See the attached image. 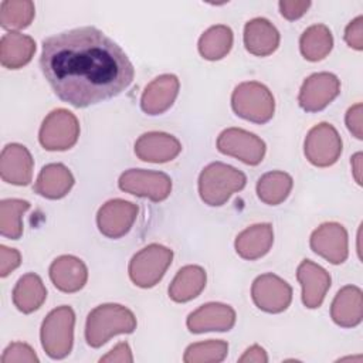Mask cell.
<instances>
[{
	"label": "cell",
	"mask_w": 363,
	"mask_h": 363,
	"mask_svg": "<svg viewBox=\"0 0 363 363\" xmlns=\"http://www.w3.org/2000/svg\"><path fill=\"white\" fill-rule=\"evenodd\" d=\"M40 67L54 94L85 108L111 99L133 81L126 52L96 27H78L43 41Z\"/></svg>",
	"instance_id": "1"
},
{
	"label": "cell",
	"mask_w": 363,
	"mask_h": 363,
	"mask_svg": "<svg viewBox=\"0 0 363 363\" xmlns=\"http://www.w3.org/2000/svg\"><path fill=\"white\" fill-rule=\"evenodd\" d=\"M136 329L133 312L119 303H104L88 313L85 339L91 347H101L111 337Z\"/></svg>",
	"instance_id": "2"
},
{
	"label": "cell",
	"mask_w": 363,
	"mask_h": 363,
	"mask_svg": "<svg viewBox=\"0 0 363 363\" xmlns=\"http://www.w3.org/2000/svg\"><path fill=\"white\" fill-rule=\"evenodd\" d=\"M247 183L245 174L221 162H214L206 166L199 176V194L201 200L213 207L227 203L237 191L242 190Z\"/></svg>",
	"instance_id": "3"
},
{
	"label": "cell",
	"mask_w": 363,
	"mask_h": 363,
	"mask_svg": "<svg viewBox=\"0 0 363 363\" xmlns=\"http://www.w3.org/2000/svg\"><path fill=\"white\" fill-rule=\"evenodd\" d=\"M75 313L71 306L62 305L52 309L41 325V346L51 359H64L74 343Z\"/></svg>",
	"instance_id": "4"
},
{
	"label": "cell",
	"mask_w": 363,
	"mask_h": 363,
	"mask_svg": "<svg viewBox=\"0 0 363 363\" xmlns=\"http://www.w3.org/2000/svg\"><path fill=\"white\" fill-rule=\"evenodd\" d=\"M233 111L242 119L254 123H267L275 111L272 92L261 82H241L231 95Z\"/></svg>",
	"instance_id": "5"
},
{
	"label": "cell",
	"mask_w": 363,
	"mask_h": 363,
	"mask_svg": "<svg viewBox=\"0 0 363 363\" xmlns=\"http://www.w3.org/2000/svg\"><path fill=\"white\" fill-rule=\"evenodd\" d=\"M173 251L162 244H149L138 251L129 262V277L140 288L155 286L166 274Z\"/></svg>",
	"instance_id": "6"
},
{
	"label": "cell",
	"mask_w": 363,
	"mask_h": 363,
	"mask_svg": "<svg viewBox=\"0 0 363 363\" xmlns=\"http://www.w3.org/2000/svg\"><path fill=\"white\" fill-rule=\"evenodd\" d=\"M79 136V123L77 116L62 108L51 111L41 123L38 139L47 150L71 149Z\"/></svg>",
	"instance_id": "7"
},
{
	"label": "cell",
	"mask_w": 363,
	"mask_h": 363,
	"mask_svg": "<svg viewBox=\"0 0 363 363\" xmlns=\"http://www.w3.org/2000/svg\"><path fill=\"white\" fill-rule=\"evenodd\" d=\"M118 186L125 193L152 201H163L172 191V179L163 172L129 169L121 174Z\"/></svg>",
	"instance_id": "8"
},
{
	"label": "cell",
	"mask_w": 363,
	"mask_h": 363,
	"mask_svg": "<svg viewBox=\"0 0 363 363\" xmlns=\"http://www.w3.org/2000/svg\"><path fill=\"white\" fill-rule=\"evenodd\" d=\"M306 159L316 167H328L337 162L342 155V139L330 123L322 122L313 126L303 145Z\"/></svg>",
	"instance_id": "9"
},
{
	"label": "cell",
	"mask_w": 363,
	"mask_h": 363,
	"mask_svg": "<svg viewBox=\"0 0 363 363\" xmlns=\"http://www.w3.org/2000/svg\"><path fill=\"white\" fill-rule=\"evenodd\" d=\"M217 149L223 155L237 157L250 166L259 164L267 150L261 138L240 128H228L223 130L217 138Z\"/></svg>",
	"instance_id": "10"
},
{
	"label": "cell",
	"mask_w": 363,
	"mask_h": 363,
	"mask_svg": "<svg viewBox=\"0 0 363 363\" xmlns=\"http://www.w3.org/2000/svg\"><path fill=\"white\" fill-rule=\"evenodd\" d=\"M251 296L258 309L268 313H279L289 306L292 288L278 275L262 274L254 279Z\"/></svg>",
	"instance_id": "11"
},
{
	"label": "cell",
	"mask_w": 363,
	"mask_h": 363,
	"mask_svg": "<svg viewBox=\"0 0 363 363\" xmlns=\"http://www.w3.org/2000/svg\"><path fill=\"white\" fill-rule=\"evenodd\" d=\"M340 92V81L330 72H316L308 77L299 91L298 102L306 112L325 109Z\"/></svg>",
	"instance_id": "12"
},
{
	"label": "cell",
	"mask_w": 363,
	"mask_h": 363,
	"mask_svg": "<svg viewBox=\"0 0 363 363\" xmlns=\"http://www.w3.org/2000/svg\"><path fill=\"white\" fill-rule=\"evenodd\" d=\"M138 211V206L130 201L122 199L109 200L98 210V230L108 238H121L130 231Z\"/></svg>",
	"instance_id": "13"
},
{
	"label": "cell",
	"mask_w": 363,
	"mask_h": 363,
	"mask_svg": "<svg viewBox=\"0 0 363 363\" xmlns=\"http://www.w3.org/2000/svg\"><path fill=\"white\" fill-rule=\"evenodd\" d=\"M311 248L330 264H342L349 254L347 231L339 223H323L311 235Z\"/></svg>",
	"instance_id": "14"
},
{
	"label": "cell",
	"mask_w": 363,
	"mask_h": 363,
	"mask_svg": "<svg viewBox=\"0 0 363 363\" xmlns=\"http://www.w3.org/2000/svg\"><path fill=\"white\" fill-rule=\"evenodd\" d=\"M235 323V311L225 303L210 302L193 311L186 320L191 333L225 332Z\"/></svg>",
	"instance_id": "15"
},
{
	"label": "cell",
	"mask_w": 363,
	"mask_h": 363,
	"mask_svg": "<svg viewBox=\"0 0 363 363\" xmlns=\"http://www.w3.org/2000/svg\"><path fill=\"white\" fill-rule=\"evenodd\" d=\"M34 162L28 149L20 143H9L0 156V174L6 183L27 186L33 177Z\"/></svg>",
	"instance_id": "16"
},
{
	"label": "cell",
	"mask_w": 363,
	"mask_h": 363,
	"mask_svg": "<svg viewBox=\"0 0 363 363\" xmlns=\"http://www.w3.org/2000/svg\"><path fill=\"white\" fill-rule=\"evenodd\" d=\"M182 152L177 138L164 132H147L135 142V155L149 163H166Z\"/></svg>",
	"instance_id": "17"
},
{
	"label": "cell",
	"mask_w": 363,
	"mask_h": 363,
	"mask_svg": "<svg viewBox=\"0 0 363 363\" xmlns=\"http://www.w3.org/2000/svg\"><path fill=\"white\" fill-rule=\"evenodd\" d=\"M180 82L173 74H163L155 78L145 88L140 96V108L147 115H160L166 112L179 95Z\"/></svg>",
	"instance_id": "18"
},
{
	"label": "cell",
	"mask_w": 363,
	"mask_h": 363,
	"mask_svg": "<svg viewBox=\"0 0 363 363\" xmlns=\"http://www.w3.org/2000/svg\"><path fill=\"white\" fill-rule=\"evenodd\" d=\"M296 278L302 286L303 305L309 309L319 308L330 288L329 272L320 265L309 259H303L296 269Z\"/></svg>",
	"instance_id": "19"
},
{
	"label": "cell",
	"mask_w": 363,
	"mask_h": 363,
	"mask_svg": "<svg viewBox=\"0 0 363 363\" xmlns=\"http://www.w3.org/2000/svg\"><path fill=\"white\" fill-rule=\"evenodd\" d=\"M50 278L57 289L72 294L84 288L88 279L86 265L74 255H61L50 265Z\"/></svg>",
	"instance_id": "20"
},
{
	"label": "cell",
	"mask_w": 363,
	"mask_h": 363,
	"mask_svg": "<svg viewBox=\"0 0 363 363\" xmlns=\"http://www.w3.org/2000/svg\"><path fill=\"white\" fill-rule=\"evenodd\" d=\"M333 322L342 328H354L363 319L362 289L354 285L343 286L335 296L330 306Z\"/></svg>",
	"instance_id": "21"
},
{
	"label": "cell",
	"mask_w": 363,
	"mask_h": 363,
	"mask_svg": "<svg viewBox=\"0 0 363 363\" xmlns=\"http://www.w3.org/2000/svg\"><path fill=\"white\" fill-rule=\"evenodd\" d=\"M244 45L250 54L267 57L278 48L279 33L269 20L252 18L244 27Z\"/></svg>",
	"instance_id": "22"
},
{
	"label": "cell",
	"mask_w": 363,
	"mask_h": 363,
	"mask_svg": "<svg viewBox=\"0 0 363 363\" xmlns=\"http://www.w3.org/2000/svg\"><path fill=\"white\" fill-rule=\"evenodd\" d=\"M274 230L269 223L254 224L241 231L235 238L237 254L248 261L264 257L272 247Z\"/></svg>",
	"instance_id": "23"
},
{
	"label": "cell",
	"mask_w": 363,
	"mask_h": 363,
	"mask_svg": "<svg viewBox=\"0 0 363 363\" xmlns=\"http://www.w3.org/2000/svg\"><path fill=\"white\" fill-rule=\"evenodd\" d=\"M74 186V176L61 163H50L37 176L34 191L45 199L57 200L65 197Z\"/></svg>",
	"instance_id": "24"
},
{
	"label": "cell",
	"mask_w": 363,
	"mask_h": 363,
	"mask_svg": "<svg viewBox=\"0 0 363 363\" xmlns=\"http://www.w3.org/2000/svg\"><path fill=\"white\" fill-rule=\"evenodd\" d=\"M35 52V41L18 31H10L0 40V62L9 69L27 65Z\"/></svg>",
	"instance_id": "25"
},
{
	"label": "cell",
	"mask_w": 363,
	"mask_h": 363,
	"mask_svg": "<svg viewBox=\"0 0 363 363\" xmlns=\"http://www.w3.org/2000/svg\"><path fill=\"white\" fill-rule=\"evenodd\" d=\"M206 271L199 265L180 268L169 286V296L174 302H189L199 296L206 286Z\"/></svg>",
	"instance_id": "26"
},
{
	"label": "cell",
	"mask_w": 363,
	"mask_h": 363,
	"mask_svg": "<svg viewBox=\"0 0 363 363\" xmlns=\"http://www.w3.org/2000/svg\"><path fill=\"white\" fill-rule=\"evenodd\" d=\"M45 298L47 289L43 279L34 272L23 275L13 289V303L23 313L37 311L44 303Z\"/></svg>",
	"instance_id": "27"
},
{
	"label": "cell",
	"mask_w": 363,
	"mask_h": 363,
	"mask_svg": "<svg viewBox=\"0 0 363 363\" xmlns=\"http://www.w3.org/2000/svg\"><path fill=\"white\" fill-rule=\"evenodd\" d=\"M294 186L292 177L281 170H272L262 174L257 183L258 199L269 206L281 204L286 200Z\"/></svg>",
	"instance_id": "28"
},
{
	"label": "cell",
	"mask_w": 363,
	"mask_h": 363,
	"mask_svg": "<svg viewBox=\"0 0 363 363\" xmlns=\"http://www.w3.org/2000/svg\"><path fill=\"white\" fill-rule=\"evenodd\" d=\"M332 47L333 37L325 24H313L308 27L299 38V48L303 58L312 62L323 60L332 51Z\"/></svg>",
	"instance_id": "29"
},
{
	"label": "cell",
	"mask_w": 363,
	"mask_h": 363,
	"mask_svg": "<svg viewBox=\"0 0 363 363\" xmlns=\"http://www.w3.org/2000/svg\"><path fill=\"white\" fill-rule=\"evenodd\" d=\"M233 47V31L230 27L218 24L206 30L199 40V52L208 61L224 58Z\"/></svg>",
	"instance_id": "30"
},
{
	"label": "cell",
	"mask_w": 363,
	"mask_h": 363,
	"mask_svg": "<svg viewBox=\"0 0 363 363\" xmlns=\"http://www.w3.org/2000/svg\"><path fill=\"white\" fill-rule=\"evenodd\" d=\"M30 203L21 199H6L0 203V234L10 240H18L23 234V214Z\"/></svg>",
	"instance_id": "31"
},
{
	"label": "cell",
	"mask_w": 363,
	"mask_h": 363,
	"mask_svg": "<svg viewBox=\"0 0 363 363\" xmlns=\"http://www.w3.org/2000/svg\"><path fill=\"white\" fill-rule=\"evenodd\" d=\"M35 14L30 0H4L0 4V24L6 30H21L31 24Z\"/></svg>",
	"instance_id": "32"
},
{
	"label": "cell",
	"mask_w": 363,
	"mask_h": 363,
	"mask_svg": "<svg viewBox=\"0 0 363 363\" xmlns=\"http://www.w3.org/2000/svg\"><path fill=\"white\" fill-rule=\"evenodd\" d=\"M228 343L224 340H207L190 345L183 356L186 363H218L225 359Z\"/></svg>",
	"instance_id": "33"
},
{
	"label": "cell",
	"mask_w": 363,
	"mask_h": 363,
	"mask_svg": "<svg viewBox=\"0 0 363 363\" xmlns=\"http://www.w3.org/2000/svg\"><path fill=\"white\" fill-rule=\"evenodd\" d=\"M38 363V357L34 350L21 342L9 345L1 356V363Z\"/></svg>",
	"instance_id": "34"
},
{
	"label": "cell",
	"mask_w": 363,
	"mask_h": 363,
	"mask_svg": "<svg viewBox=\"0 0 363 363\" xmlns=\"http://www.w3.org/2000/svg\"><path fill=\"white\" fill-rule=\"evenodd\" d=\"M278 6L282 17L292 21V20L301 18L308 11V9L311 7V1L309 0H282L279 1Z\"/></svg>",
	"instance_id": "35"
},
{
	"label": "cell",
	"mask_w": 363,
	"mask_h": 363,
	"mask_svg": "<svg viewBox=\"0 0 363 363\" xmlns=\"http://www.w3.org/2000/svg\"><path fill=\"white\" fill-rule=\"evenodd\" d=\"M345 41L349 47L357 51L363 50V16H357L347 24L345 30Z\"/></svg>",
	"instance_id": "36"
},
{
	"label": "cell",
	"mask_w": 363,
	"mask_h": 363,
	"mask_svg": "<svg viewBox=\"0 0 363 363\" xmlns=\"http://www.w3.org/2000/svg\"><path fill=\"white\" fill-rule=\"evenodd\" d=\"M21 264V255L16 248L0 245V277H7Z\"/></svg>",
	"instance_id": "37"
},
{
	"label": "cell",
	"mask_w": 363,
	"mask_h": 363,
	"mask_svg": "<svg viewBox=\"0 0 363 363\" xmlns=\"http://www.w3.org/2000/svg\"><path fill=\"white\" fill-rule=\"evenodd\" d=\"M363 105L362 102H357L354 104L353 106H350L346 112V116H345V122H346V126L349 129V132L357 138V139H362L363 138Z\"/></svg>",
	"instance_id": "38"
},
{
	"label": "cell",
	"mask_w": 363,
	"mask_h": 363,
	"mask_svg": "<svg viewBox=\"0 0 363 363\" xmlns=\"http://www.w3.org/2000/svg\"><path fill=\"white\" fill-rule=\"evenodd\" d=\"M99 362L105 363V362H109V363H132L133 362V356H132V352H130V347L126 342H121L118 343L115 347H112L111 352H108V354L102 356L99 359Z\"/></svg>",
	"instance_id": "39"
},
{
	"label": "cell",
	"mask_w": 363,
	"mask_h": 363,
	"mask_svg": "<svg viewBox=\"0 0 363 363\" xmlns=\"http://www.w3.org/2000/svg\"><path fill=\"white\" fill-rule=\"evenodd\" d=\"M238 362L240 363H267L268 356L264 347H261L259 345H252L244 352V354L238 359Z\"/></svg>",
	"instance_id": "40"
},
{
	"label": "cell",
	"mask_w": 363,
	"mask_h": 363,
	"mask_svg": "<svg viewBox=\"0 0 363 363\" xmlns=\"http://www.w3.org/2000/svg\"><path fill=\"white\" fill-rule=\"evenodd\" d=\"M362 157L363 155L360 152L354 153L352 157V170H353V176L357 182V184H362Z\"/></svg>",
	"instance_id": "41"
}]
</instances>
